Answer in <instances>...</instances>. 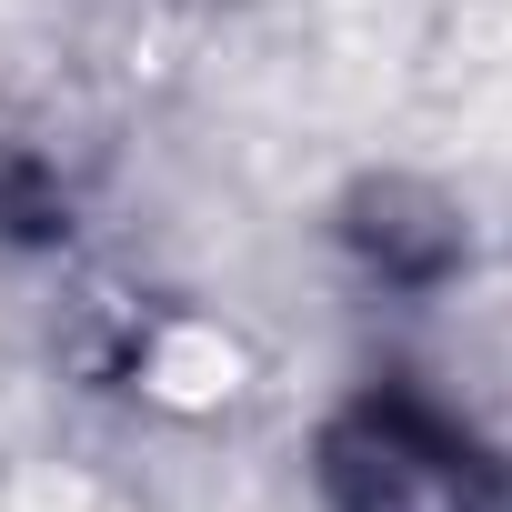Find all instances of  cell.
Returning <instances> with one entry per match:
<instances>
[{"label": "cell", "instance_id": "cell-2", "mask_svg": "<svg viewBox=\"0 0 512 512\" xmlns=\"http://www.w3.org/2000/svg\"><path fill=\"white\" fill-rule=\"evenodd\" d=\"M352 241L372 251V272L402 282V292H422V282H442L462 262V221L442 201H422V191H372L362 221H352Z\"/></svg>", "mask_w": 512, "mask_h": 512}, {"label": "cell", "instance_id": "cell-1", "mask_svg": "<svg viewBox=\"0 0 512 512\" xmlns=\"http://www.w3.org/2000/svg\"><path fill=\"white\" fill-rule=\"evenodd\" d=\"M322 472L342 512H492L502 492V472L412 392H372L362 412H342Z\"/></svg>", "mask_w": 512, "mask_h": 512}]
</instances>
